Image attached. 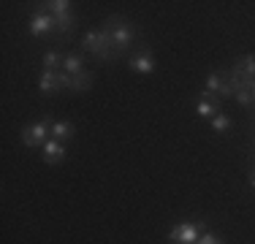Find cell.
I'll list each match as a JSON object with an SVG mask.
<instances>
[{
    "label": "cell",
    "mask_w": 255,
    "mask_h": 244,
    "mask_svg": "<svg viewBox=\"0 0 255 244\" xmlns=\"http://www.w3.org/2000/svg\"><path fill=\"white\" fill-rule=\"evenodd\" d=\"M82 49H84V54H93L98 63H112V60L120 57L117 49L112 44V35L103 27L101 30H87L84 38H82Z\"/></svg>",
    "instance_id": "6da1fadb"
},
{
    "label": "cell",
    "mask_w": 255,
    "mask_h": 244,
    "mask_svg": "<svg viewBox=\"0 0 255 244\" xmlns=\"http://www.w3.org/2000/svg\"><path fill=\"white\" fill-rule=\"evenodd\" d=\"M52 138V120H38L33 125H27L22 130V144L30 146V149H38Z\"/></svg>",
    "instance_id": "5b68a950"
},
{
    "label": "cell",
    "mask_w": 255,
    "mask_h": 244,
    "mask_svg": "<svg viewBox=\"0 0 255 244\" xmlns=\"http://www.w3.org/2000/svg\"><path fill=\"white\" fill-rule=\"evenodd\" d=\"M196 114L204 117V120H212L215 114H220V101H198Z\"/></svg>",
    "instance_id": "2e32d148"
},
{
    "label": "cell",
    "mask_w": 255,
    "mask_h": 244,
    "mask_svg": "<svg viewBox=\"0 0 255 244\" xmlns=\"http://www.w3.org/2000/svg\"><path fill=\"white\" fill-rule=\"evenodd\" d=\"M103 30L112 35V44H114V49H117L120 57H123L128 49L133 46V41H136V27H133L125 16H120V14L109 16V19L103 22Z\"/></svg>",
    "instance_id": "7a4b0ae2"
},
{
    "label": "cell",
    "mask_w": 255,
    "mask_h": 244,
    "mask_svg": "<svg viewBox=\"0 0 255 244\" xmlns=\"http://www.w3.org/2000/svg\"><path fill=\"white\" fill-rule=\"evenodd\" d=\"M90 87H93V76H90V71H82V73H76V76H71L68 93H87Z\"/></svg>",
    "instance_id": "9a60e30c"
},
{
    "label": "cell",
    "mask_w": 255,
    "mask_h": 244,
    "mask_svg": "<svg viewBox=\"0 0 255 244\" xmlns=\"http://www.w3.org/2000/svg\"><path fill=\"white\" fill-rule=\"evenodd\" d=\"M250 187L255 190V171H250Z\"/></svg>",
    "instance_id": "d6986e66"
},
{
    "label": "cell",
    "mask_w": 255,
    "mask_h": 244,
    "mask_svg": "<svg viewBox=\"0 0 255 244\" xmlns=\"http://www.w3.org/2000/svg\"><path fill=\"white\" fill-rule=\"evenodd\" d=\"M41 149H44V163H49V166H60L65 160V144L57 138H49Z\"/></svg>",
    "instance_id": "9c48e42d"
},
{
    "label": "cell",
    "mask_w": 255,
    "mask_h": 244,
    "mask_svg": "<svg viewBox=\"0 0 255 244\" xmlns=\"http://www.w3.org/2000/svg\"><path fill=\"white\" fill-rule=\"evenodd\" d=\"M38 90L44 95H54V93H63V84H60V71H41L38 79Z\"/></svg>",
    "instance_id": "30bf717a"
},
{
    "label": "cell",
    "mask_w": 255,
    "mask_h": 244,
    "mask_svg": "<svg viewBox=\"0 0 255 244\" xmlns=\"http://www.w3.org/2000/svg\"><path fill=\"white\" fill-rule=\"evenodd\" d=\"M57 33V22H54V16L49 11L38 8L33 11V16H30V35H35V38H44V35H52Z\"/></svg>",
    "instance_id": "52a82bcc"
},
{
    "label": "cell",
    "mask_w": 255,
    "mask_h": 244,
    "mask_svg": "<svg viewBox=\"0 0 255 244\" xmlns=\"http://www.w3.org/2000/svg\"><path fill=\"white\" fill-rule=\"evenodd\" d=\"M38 8L49 11V14L54 16V22H57V33L68 35L71 30H74V14H71V3L68 0H49V3H38Z\"/></svg>",
    "instance_id": "3957f363"
},
{
    "label": "cell",
    "mask_w": 255,
    "mask_h": 244,
    "mask_svg": "<svg viewBox=\"0 0 255 244\" xmlns=\"http://www.w3.org/2000/svg\"><path fill=\"white\" fill-rule=\"evenodd\" d=\"M84 60H87V54H79V52H65L63 57V71L68 73V76H76V73L84 71Z\"/></svg>",
    "instance_id": "8fae6325"
},
{
    "label": "cell",
    "mask_w": 255,
    "mask_h": 244,
    "mask_svg": "<svg viewBox=\"0 0 255 244\" xmlns=\"http://www.w3.org/2000/svg\"><path fill=\"white\" fill-rule=\"evenodd\" d=\"M226 82H228V87H231V95H234L242 106H253V82H250V79L239 76V73L231 68L228 76H226Z\"/></svg>",
    "instance_id": "8992f818"
},
{
    "label": "cell",
    "mask_w": 255,
    "mask_h": 244,
    "mask_svg": "<svg viewBox=\"0 0 255 244\" xmlns=\"http://www.w3.org/2000/svg\"><path fill=\"white\" fill-rule=\"evenodd\" d=\"M63 52H57V49H49V52H44V57H41V65H44V71H63Z\"/></svg>",
    "instance_id": "5bb4252c"
},
{
    "label": "cell",
    "mask_w": 255,
    "mask_h": 244,
    "mask_svg": "<svg viewBox=\"0 0 255 244\" xmlns=\"http://www.w3.org/2000/svg\"><path fill=\"white\" fill-rule=\"evenodd\" d=\"M196 244H226V242H223L217 234H209V231H204V234H201V239H198Z\"/></svg>",
    "instance_id": "ac0fdd59"
},
{
    "label": "cell",
    "mask_w": 255,
    "mask_h": 244,
    "mask_svg": "<svg viewBox=\"0 0 255 244\" xmlns=\"http://www.w3.org/2000/svg\"><path fill=\"white\" fill-rule=\"evenodd\" d=\"M130 68L136 71V73H152L155 71V54H152V49H147V46L138 49V52L130 57Z\"/></svg>",
    "instance_id": "ba28073f"
},
{
    "label": "cell",
    "mask_w": 255,
    "mask_h": 244,
    "mask_svg": "<svg viewBox=\"0 0 255 244\" xmlns=\"http://www.w3.org/2000/svg\"><path fill=\"white\" fill-rule=\"evenodd\" d=\"M204 234V223L201 220H185V223H177L168 234V242L171 244H196Z\"/></svg>",
    "instance_id": "277c9868"
},
{
    "label": "cell",
    "mask_w": 255,
    "mask_h": 244,
    "mask_svg": "<svg viewBox=\"0 0 255 244\" xmlns=\"http://www.w3.org/2000/svg\"><path fill=\"white\" fill-rule=\"evenodd\" d=\"M234 71L239 73V76L250 79V82H255V54H245V57H239L234 63Z\"/></svg>",
    "instance_id": "4fadbf2b"
},
{
    "label": "cell",
    "mask_w": 255,
    "mask_h": 244,
    "mask_svg": "<svg viewBox=\"0 0 255 244\" xmlns=\"http://www.w3.org/2000/svg\"><path fill=\"white\" fill-rule=\"evenodd\" d=\"M253 103H255V82H253Z\"/></svg>",
    "instance_id": "ffe728a7"
},
{
    "label": "cell",
    "mask_w": 255,
    "mask_h": 244,
    "mask_svg": "<svg viewBox=\"0 0 255 244\" xmlns=\"http://www.w3.org/2000/svg\"><path fill=\"white\" fill-rule=\"evenodd\" d=\"M212 122V130H215V133H220V136H223V133H228L231 130V125H234V122H231V117H228V114H215V117H212L209 120Z\"/></svg>",
    "instance_id": "e0dca14e"
},
{
    "label": "cell",
    "mask_w": 255,
    "mask_h": 244,
    "mask_svg": "<svg viewBox=\"0 0 255 244\" xmlns=\"http://www.w3.org/2000/svg\"><path fill=\"white\" fill-rule=\"evenodd\" d=\"M76 136V127L74 122H65V120H54L52 122V138H57V141H71V138Z\"/></svg>",
    "instance_id": "7c38bea8"
}]
</instances>
